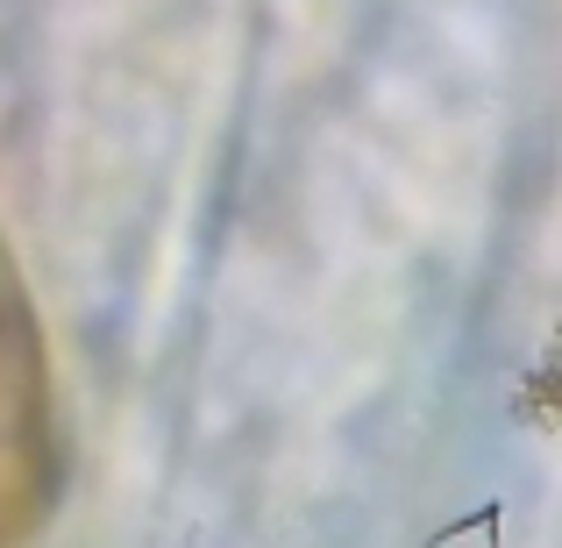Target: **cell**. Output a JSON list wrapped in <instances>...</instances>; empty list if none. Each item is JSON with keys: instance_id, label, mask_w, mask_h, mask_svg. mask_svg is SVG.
I'll list each match as a JSON object with an SVG mask.
<instances>
[{"instance_id": "6da1fadb", "label": "cell", "mask_w": 562, "mask_h": 548, "mask_svg": "<svg viewBox=\"0 0 562 548\" xmlns=\"http://www.w3.org/2000/svg\"><path fill=\"white\" fill-rule=\"evenodd\" d=\"M57 492H65V435H57L50 343L0 243V548L36 541L57 513Z\"/></svg>"}]
</instances>
